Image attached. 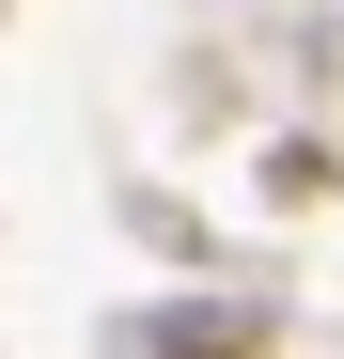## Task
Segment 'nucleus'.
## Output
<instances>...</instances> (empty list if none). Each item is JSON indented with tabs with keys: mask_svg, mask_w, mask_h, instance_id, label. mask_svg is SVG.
Listing matches in <instances>:
<instances>
[{
	"mask_svg": "<svg viewBox=\"0 0 344 359\" xmlns=\"http://www.w3.org/2000/svg\"><path fill=\"white\" fill-rule=\"evenodd\" d=\"M282 297H141L110 313V359H282Z\"/></svg>",
	"mask_w": 344,
	"mask_h": 359,
	"instance_id": "obj_1",
	"label": "nucleus"
},
{
	"mask_svg": "<svg viewBox=\"0 0 344 359\" xmlns=\"http://www.w3.org/2000/svg\"><path fill=\"white\" fill-rule=\"evenodd\" d=\"M251 188H266L282 219H313V203H344V156H329V141H266V156H251Z\"/></svg>",
	"mask_w": 344,
	"mask_h": 359,
	"instance_id": "obj_2",
	"label": "nucleus"
}]
</instances>
